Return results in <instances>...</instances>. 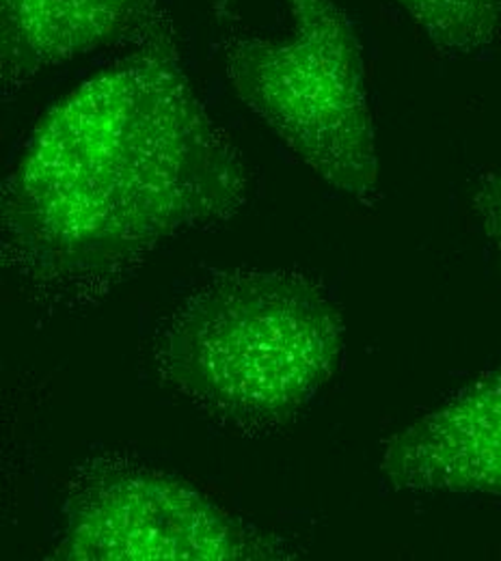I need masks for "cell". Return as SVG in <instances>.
Returning a JSON list of instances; mask_svg holds the SVG:
<instances>
[{
  "label": "cell",
  "mask_w": 501,
  "mask_h": 561,
  "mask_svg": "<svg viewBox=\"0 0 501 561\" xmlns=\"http://www.w3.org/2000/svg\"><path fill=\"white\" fill-rule=\"evenodd\" d=\"M244 199L242 158L162 22L39 119L2 191V257L44 294L80 298Z\"/></svg>",
  "instance_id": "6da1fadb"
},
{
  "label": "cell",
  "mask_w": 501,
  "mask_h": 561,
  "mask_svg": "<svg viewBox=\"0 0 501 561\" xmlns=\"http://www.w3.org/2000/svg\"><path fill=\"white\" fill-rule=\"evenodd\" d=\"M342 320L314 280L231 273L202 285L156 344L162 378L229 427L262 432L294 420L333 376Z\"/></svg>",
  "instance_id": "7a4b0ae2"
},
{
  "label": "cell",
  "mask_w": 501,
  "mask_h": 561,
  "mask_svg": "<svg viewBox=\"0 0 501 561\" xmlns=\"http://www.w3.org/2000/svg\"><path fill=\"white\" fill-rule=\"evenodd\" d=\"M236 95L329 186L367 197L378 160L357 35L333 0H213Z\"/></svg>",
  "instance_id": "3957f363"
},
{
  "label": "cell",
  "mask_w": 501,
  "mask_h": 561,
  "mask_svg": "<svg viewBox=\"0 0 501 561\" xmlns=\"http://www.w3.org/2000/svg\"><path fill=\"white\" fill-rule=\"evenodd\" d=\"M55 558L72 561L284 560L286 547L193 484L133 462H95L66 501Z\"/></svg>",
  "instance_id": "277c9868"
},
{
  "label": "cell",
  "mask_w": 501,
  "mask_h": 561,
  "mask_svg": "<svg viewBox=\"0 0 501 561\" xmlns=\"http://www.w3.org/2000/svg\"><path fill=\"white\" fill-rule=\"evenodd\" d=\"M383 471L396 489L501 496V369L400 432Z\"/></svg>",
  "instance_id": "5b68a950"
},
{
  "label": "cell",
  "mask_w": 501,
  "mask_h": 561,
  "mask_svg": "<svg viewBox=\"0 0 501 561\" xmlns=\"http://www.w3.org/2000/svg\"><path fill=\"white\" fill-rule=\"evenodd\" d=\"M160 20L153 0H0L2 82L9 89Z\"/></svg>",
  "instance_id": "8992f818"
},
{
  "label": "cell",
  "mask_w": 501,
  "mask_h": 561,
  "mask_svg": "<svg viewBox=\"0 0 501 561\" xmlns=\"http://www.w3.org/2000/svg\"><path fill=\"white\" fill-rule=\"evenodd\" d=\"M430 42L458 57L489 50L501 35V0H394Z\"/></svg>",
  "instance_id": "52a82bcc"
},
{
  "label": "cell",
  "mask_w": 501,
  "mask_h": 561,
  "mask_svg": "<svg viewBox=\"0 0 501 561\" xmlns=\"http://www.w3.org/2000/svg\"><path fill=\"white\" fill-rule=\"evenodd\" d=\"M474 206L482 220L487 238L493 244V251L501 266V167L491 171L489 175H485V180L476 191Z\"/></svg>",
  "instance_id": "ba28073f"
}]
</instances>
